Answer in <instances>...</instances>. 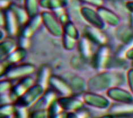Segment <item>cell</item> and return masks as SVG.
Listing matches in <instances>:
<instances>
[{
  "instance_id": "obj_20",
  "label": "cell",
  "mask_w": 133,
  "mask_h": 118,
  "mask_svg": "<svg viewBox=\"0 0 133 118\" xmlns=\"http://www.w3.org/2000/svg\"><path fill=\"white\" fill-rule=\"evenodd\" d=\"M80 1L84 2L89 5L99 6V7H100L101 5H103L104 3L103 0H80Z\"/></svg>"
},
{
  "instance_id": "obj_21",
  "label": "cell",
  "mask_w": 133,
  "mask_h": 118,
  "mask_svg": "<svg viewBox=\"0 0 133 118\" xmlns=\"http://www.w3.org/2000/svg\"><path fill=\"white\" fill-rule=\"evenodd\" d=\"M128 7L130 9V10L133 11V2H129L128 4Z\"/></svg>"
},
{
  "instance_id": "obj_4",
  "label": "cell",
  "mask_w": 133,
  "mask_h": 118,
  "mask_svg": "<svg viewBox=\"0 0 133 118\" xmlns=\"http://www.w3.org/2000/svg\"><path fill=\"white\" fill-rule=\"evenodd\" d=\"M56 97L55 92L53 90H49L44 94L43 96L35 103L32 108L34 111L44 110L47 107H49L51 104L55 101Z\"/></svg>"
},
{
  "instance_id": "obj_5",
  "label": "cell",
  "mask_w": 133,
  "mask_h": 118,
  "mask_svg": "<svg viewBox=\"0 0 133 118\" xmlns=\"http://www.w3.org/2000/svg\"><path fill=\"white\" fill-rule=\"evenodd\" d=\"M82 15L87 21L94 27L101 29L104 27V23L98 12H96L92 9L86 7L83 8L81 10Z\"/></svg>"
},
{
  "instance_id": "obj_9",
  "label": "cell",
  "mask_w": 133,
  "mask_h": 118,
  "mask_svg": "<svg viewBox=\"0 0 133 118\" xmlns=\"http://www.w3.org/2000/svg\"><path fill=\"white\" fill-rule=\"evenodd\" d=\"M58 101L64 109L68 110H80L83 106L82 101L73 98H63Z\"/></svg>"
},
{
  "instance_id": "obj_13",
  "label": "cell",
  "mask_w": 133,
  "mask_h": 118,
  "mask_svg": "<svg viewBox=\"0 0 133 118\" xmlns=\"http://www.w3.org/2000/svg\"><path fill=\"white\" fill-rule=\"evenodd\" d=\"M91 42L92 41L85 36L82 37L80 40L79 45L80 52L85 58H89L92 55Z\"/></svg>"
},
{
  "instance_id": "obj_18",
  "label": "cell",
  "mask_w": 133,
  "mask_h": 118,
  "mask_svg": "<svg viewBox=\"0 0 133 118\" xmlns=\"http://www.w3.org/2000/svg\"><path fill=\"white\" fill-rule=\"evenodd\" d=\"M49 70L45 67H44V68L41 69L40 71L38 74V80L37 82H39V84L42 85L44 88V85H45L47 81H49Z\"/></svg>"
},
{
  "instance_id": "obj_14",
  "label": "cell",
  "mask_w": 133,
  "mask_h": 118,
  "mask_svg": "<svg viewBox=\"0 0 133 118\" xmlns=\"http://www.w3.org/2000/svg\"><path fill=\"white\" fill-rule=\"evenodd\" d=\"M25 55H26V52L24 49L22 48L18 49L11 54H9V55L8 56L7 58L5 60V62L8 65L13 64L15 62H18L23 59Z\"/></svg>"
},
{
  "instance_id": "obj_19",
  "label": "cell",
  "mask_w": 133,
  "mask_h": 118,
  "mask_svg": "<svg viewBox=\"0 0 133 118\" xmlns=\"http://www.w3.org/2000/svg\"><path fill=\"white\" fill-rule=\"evenodd\" d=\"M15 113V107L11 105H5L1 107V116H8L12 113Z\"/></svg>"
},
{
  "instance_id": "obj_12",
  "label": "cell",
  "mask_w": 133,
  "mask_h": 118,
  "mask_svg": "<svg viewBox=\"0 0 133 118\" xmlns=\"http://www.w3.org/2000/svg\"><path fill=\"white\" fill-rule=\"evenodd\" d=\"M97 12L103 20L111 25H116L118 23L119 19L112 12L106 9L99 7L97 9Z\"/></svg>"
},
{
  "instance_id": "obj_8",
  "label": "cell",
  "mask_w": 133,
  "mask_h": 118,
  "mask_svg": "<svg viewBox=\"0 0 133 118\" xmlns=\"http://www.w3.org/2000/svg\"><path fill=\"white\" fill-rule=\"evenodd\" d=\"M31 19L30 21H28L27 23L23 25V28L21 32V34L26 39L32 36L34 32H35L39 28L42 21V16L40 17L39 15H36V17Z\"/></svg>"
},
{
  "instance_id": "obj_6",
  "label": "cell",
  "mask_w": 133,
  "mask_h": 118,
  "mask_svg": "<svg viewBox=\"0 0 133 118\" xmlns=\"http://www.w3.org/2000/svg\"><path fill=\"white\" fill-rule=\"evenodd\" d=\"M49 82L53 87V90L62 94V95L69 96L72 93L71 89L69 87V85L63 80L58 78L57 76H52V78H50Z\"/></svg>"
},
{
  "instance_id": "obj_10",
  "label": "cell",
  "mask_w": 133,
  "mask_h": 118,
  "mask_svg": "<svg viewBox=\"0 0 133 118\" xmlns=\"http://www.w3.org/2000/svg\"><path fill=\"white\" fill-rule=\"evenodd\" d=\"M85 36L92 42L97 44L103 43L104 40V34L99 31V28L95 27H87L85 30Z\"/></svg>"
},
{
  "instance_id": "obj_3",
  "label": "cell",
  "mask_w": 133,
  "mask_h": 118,
  "mask_svg": "<svg viewBox=\"0 0 133 118\" xmlns=\"http://www.w3.org/2000/svg\"><path fill=\"white\" fill-rule=\"evenodd\" d=\"M5 71V75L9 79H14L23 77L35 71L34 66L31 65H21L14 67H8Z\"/></svg>"
},
{
  "instance_id": "obj_15",
  "label": "cell",
  "mask_w": 133,
  "mask_h": 118,
  "mask_svg": "<svg viewBox=\"0 0 133 118\" xmlns=\"http://www.w3.org/2000/svg\"><path fill=\"white\" fill-rule=\"evenodd\" d=\"M26 10L30 18L36 17L38 12V0H25Z\"/></svg>"
},
{
  "instance_id": "obj_1",
  "label": "cell",
  "mask_w": 133,
  "mask_h": 118,
  "mask_svg": "<svg viewBox=\"0 0 133 118\" xmlns=\"http://www.w3.org/2000/svg\"><path fill=\"white\" fill-rule=\"evenodd\" d=\"M42 20L48 31L54 36H60L64 33V27L57 17L49 12H43Z\"/></svg>"
},
{
  "instance_id": "obj_7",
  "label": "cell",
  "mask_w": 133,
  "mask_h": 118,
  "mask_svg": "<svg viewBox=\"0 0 133 118\" xmlns=\"http://www.w3.org/2000/svg\"><path fill=\"white\" fill-rule=\"evenodd\" d=\"M34 80L31 77H24L23 79L12 88L11 95L19 98L33 86Z\"/></svg>"
},
{
  "instance_id": "obj_16",
  "label": "cell",
  "mask_w": 133,
  "mask_h": 118,
  "mask_svg": "<svg viewBox=\"0 0 133 118\" xmlns=\"http://www.w3.org/2000/svg\"><path fill=\"white\" fill-rule=\"evenodd\" d=\"M84 101L86 103H88L92 106L100 107L101 106V103L103 102V98H101L99 96H97L95 94L87 93L84 97Z\"/></svg>"
},
{
  "instance_id": "obj_11",
  "label": "cell",
  "mask_w": 133,
  "mask_h": 118,
  "mask_svg": "<svg viewBox=\"0 0 133 118\" xmlns=\"http://www.w3.org/2000/svg\"><path fill=\"white\" fill-rule=\"evenodd\" d=\"M39 4L43 8L56 10L64 8L68 5V0H40Z\"/></svg>"
},
{
  "instance_id": "obj_2",
  "label": "cell",
  "mask_w": 133,
  "mask_h": 118,
  "mask_svg": "<svg viewBox=\"0 0 133 118\" xmlns=\"http://www.w3.org/2000/svg\"><path fill=\"white\" fill-rule=\"evenodd\" d=\"M44 88L39 84L32 86L17 100V105L27 107L32 105L40 96L43 92Z\"/></svg>"
},
{
  "instance_id": "obj_17",
  "label": "cell",
  "mask_w": 133,
  "mask_h": 118,
  "mask_svg": "<svg viewBox=\"0 0 133 118\" xmlns=\"http://www.w3.org/2000/svg\"><path fill=\"white\" fill-rule=\"evenodd\" d=\"M15 46V43L12 39H9L6 40L1 43V55H8L10 52L13 50Z\"/></svg>"
}]
</instances>
